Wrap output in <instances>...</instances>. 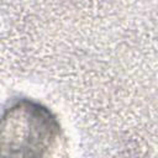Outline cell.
I'll return each mask as SVG.
<instances>
[{"label":"cell","instance_id":"1","mask_svg":"<svg viewBox=\"0 0 158 158\" xmlns=\"http://www.w3.org/2000/svg\"><path fill=\"white\" fill-rule=\"evenodd\" d=\"M59 126L43 106L23 100L0 118V156H43L56 143Z\"/></svg>","mask_w":158,"mask_h":158}]
</instances>
